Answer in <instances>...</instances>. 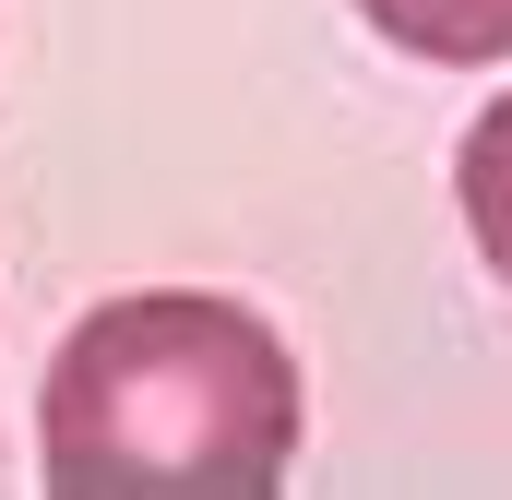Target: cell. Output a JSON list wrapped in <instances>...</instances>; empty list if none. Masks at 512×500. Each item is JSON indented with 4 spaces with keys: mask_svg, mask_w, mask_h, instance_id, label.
I'll list each match as a JSON object with an SVG mask.
<instances>
[{
    "mask_svg": "<svg viewBox=\"0 0 512 500\" xmlns=\"http://www.w3.org/2000/svg\"><path fill=\"white\" fill-rule=\"evenodd\" d=\"M36 465L60 500H262L298 465V358L203 286L108 298L48 358Z\"/></svg>",
    "mask_w": 512,
    "mask_h": 500,
    "instance_id": "6da1fadb",
    "label": "cell"
},
{
    "mask_svg": "<svg viewBox=\"0 0 512 500\" xmlns=\"http://www.w3.org/2000/svg\"><path fill=\"white\" fill-rule=\"evenodd\" d=\"M358 24L393 36L405 60H441V72L512 60V0H358Z\"/></svg>",
    "mask_w": 512,
    "mask_h": 500,
    "instance_id": "7a4b0ae2",
    "label": "cell"
},
{
    "mask_svg": "<svg viewBox=\"0 0 512 500\" xmlns=\"http://www.w3.org/2000/svg\"><path fill=\"white\" fill-rule=\"evenodd\" d=\"M453 203H465L477 262L512 286V96H489V108H477V131L453 143Z\"/></svg>",
    "mask_w": 512,
    "mask_h": 500,
    "instance_id": "3957f363",
    "label": "cell"
}]
</instances>
